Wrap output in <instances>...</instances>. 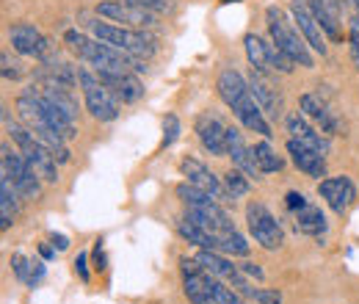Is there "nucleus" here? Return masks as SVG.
<instances>
[{"instance_id":"f257e3e1","label":"nucleus","mask_w":359,"mask_h":304,"mask_svg":"<svg viewBox=\"0 0 359 304\" xmlns=\"http://www.w3.org/2000/svg\"><path fill=\"white\" fill-rule=\"evenodd\" d=\"M64 44L69 47L72 55H78L81 61H86L94 72H105V75H122V72H141L144 64L128 55L125 50L114 47V44H105L100 39H89L86 34L81 31H67L64 34Z\"/></svg>"},{"instance_id":"f03ea898","label":"nucleus","mask_w":359,"mask_h":304,"mask_svg":"<svg viewBox=\"0 0 359 304\" xmlns=\"http://www.w3.org/2000/svg\"><path fill=\"white\" fill-rule=\"evenodd\" d=\"M216 88H219V97L224 100L226 105L232 108V114L238 117V122L252 133H260L263 138H271V125L266 122V114L263 108L257 105L252 88H249V81H243L241 72L235 70H224L216 81Z\"/></svg>"},{"instance_id":"7ed1b4c3","label":"nucleus","mask_w":359,"mask_h":304,"mask_svg":"<svg viewBox=\"0 0 359 304\" xmlns=\"http://www.w3.org/2000/svg\"><path fill=\"white\" fill-rule=\"evenodd\" d=\"M266 17H269V34L271 42L276 44L293 64H302V67H313V55H310V44L304 37H299V31L285 20V14L276 8V6H269L266 8Z\"/></svg>"},{"instance_id":"20e7f679","label":"nucleus","mask_w":359,"mask_h":304,"mask_svg":"<svg viewBox=\"0 0 359 304\" xmlns=\"http://www.w3.org/2000/svg\"><path fill=\"white\" fill-rule=\"evenodd\" d=\"M89 31L94 34V39L105 44H114L119 50H125L133 58H149L155 53V39L147 37L144 31H130L125 25H114V22H89Z\"/></svg>"},{"instance_id":"39448f33","label":"nucleus","mask_w":359,"mask_h":304,"mask_svg":"<svg viewBox=\"0 0 359 304\" xmlns=\"http://www.w3.org/2000/svg\"><path fill=\"white\" fill-rule=\"evenodd\" d=\"M78 84L83 88L86 111H89L94 119H100V122H114V119L119 117V103H116V97L105 88V84L97 78V72L78 70Z\"/></svg>"},{"instance_id":"423d86ee","label":"nucleus","mask_w":359,"mask_h":304,"mask_svg":"<svg viewBox=\"0 0 359 304\" xmlns=\"http://www.w3.org/2000/svg\"><path fill=\"white\" fill-rule=\"evenodd\" d=\"M3 177H8L11 183H14V188H17V194H20V199H25V202H34V199H39L42 197V180L36 177V172L28 166V161L22 158V155H14L11 150H8V144H3Z\"/></svg>"},{"instance_id":"0eeeda50","label":"nucleus","mask_w":359,"mask_h":304,"mask_svg":"<svg viewBox=\"0 0 359 304\" xmlns=\"http://www.w3.org/2000/svg\"><path fill=\"white\" fill-rule=\"evenodd\" d=\"M246 224H249V232H252L255 244H260L263 249L276 252L285 244V232H282L279 221L271 216V211L263 202H249L246 205Z\"/></svg>"},{"instance_id":"6e6552de","label":"nucleus","mask_w":359,"mask_h":304,"mask_svg":"<svg viewBox=\"0 0 359 304\" xmlns=\"http://www.w3.org/2000/svg\"><path fill=\"white\" fill-rule=\"evenodd\" d=\"M97 14L105 17L108 22H119V25H133V28H149L158 22L155 11L141 8V6H130L122 0H105L97 6Z\"/></svg>"},{"instance_id":"1a4fd4ad","label":"nucleus","mask_w":359,"mask_h":304,"mask_svg":"<svg viewBox=\"0 0 359 304\" xmlns=\"http://www.w3.org/2000/svg\"><path fill=\"white\" fill-rule=\"evenodd\" d=\"M8 39H11V47H14L20 55H31V58H42V61H47V58L53 55L50 39H47L39 28H34V25H28V22L11 25Z\"/></svg>"},{"instance_id":"9d476101","label":"nucleus","mask_w":359,"mask_h":304,"mask_svg":"<svg viewBox=\"0 0 359 304\" xmlns=\"http://www.w3.org/2000/svg\"><path fill=\"white\" fill-rule=\"evenodd\" d=\"M318 194L337 216H343L357 199V188H354L351 177H323V180H318Z\"/></svg>"},{"instance_id":"9b49d317","label":"nucleus","mask_w":359,"mask_h":304,"mask_svg":"<svg viewBox=\"0 0 359 304\" xmlns=\"http://www.w3.org/2000/svg\"><path fill=\"white\" fill-rule=\"evenodd\" d=\"M180 172L185 174V180H188V183H194V185H199L202 191L213 194L219 202L232 199V197H229V191L224 188V183H222L216 174L210 172V169H208L202 161H196V158H185V161L180 164Z\"/></svg>"},{"instance_id":"f8f14e48","label":"nucleus","mask_w":359,"mask_h":304,"mask_svg":"<svg viewBox=\"0 0 359 304\" xmlns=\"http://www.w3.org/2000/svg\"><path fill=\"white\" fill-rule=\"evenodd\" d=\"M290 11H293V22L299 25V31L307 39V44L313 47L315 53L323 55L326 53V39H323V31H320V25L315 20L310 0H290Z\"/></svg>"},{"instance_id":"ddd939ff","label":"nucleus","mask_w":359,"mask_h":304,"mask_svg":"<svg viewBox=\"0 0 359 304\" xmlns=\"http://www.w3.org/2000/svg\"><path fill=\"white\" fill-rule=\"evenodd\" d=\"M194 131H196L199 141H202V147H205L210 155L224 158L226 155V128L216 119V117H210V114H199V117L194 119Z\"/></svg>"},{"instance_id":"4468645a","label":"nucleus","mask_w":359,"mask_h":304,"mask_svg":"<svg viewBox=\"0 0 359 304\" xmlns=\"http://www.w3.org/2000/svg\"><path fill=\"white\" fill-rule=\"evenodd\" d=\"M226 155L232 158V166L241 169L246 177H260L263 174L257 161H255V150L246 147V141H243L238 128H226Z\"/></svg>"},{"instance_id":"2eb2a0df","label":"nucleus","mask_w":359,"mask_h":304,"mask_svg":"<svg viewBox=\"0 0 359 304\" xmlns=\"http://www.w3.org/2000/svg\"><path fill=\"white\" fill-rule=\"evenodd\" d=\"M287 155H290L293 166L299 172H304L307 177H315V180L326 177V155H320V152H315L310 147L299 144L296 138H287Z\"/></svg>"},{"instance_id":"dca6fc26","label":"nucleus","mask_w":359,"mask_h":304,"mask_svg":"<svg viewBox=\"0 0 359 304\" xmlns=\"http://www.w3.org/2000/svg\"><path fill=\"white\" fill-rule=\"evenodd\" d=\"M285 125H287V133H290V138H296L299 144L310 147V150L320 152V155H329V138H326V136H320V133L315 131L313 125L304 119V114H290V117L285 119Z\"/></svg>"},{"instance_id":"f3484780","label":"nucleus","mask_w":359,"mask_h":304,"mask_svg":"<svg viewBox=\"0 0 359 304\" xmlns=\"http://www.w3.org/2000/svg\"><path fill=\"white\" fill-rule=\"evenodd\" d=\"M97 78L105 84V88L119 100V103H135L144 94V84L135 78L133 72H122V75H105L97 72Z\"/></svg>"},{"instance_id":"a211bd4d","label":"nucleus","mask_w":359,"mask_h":304,"mask_svg":"<svg viewBox=\"0 0 359 304\" xmlns=\"http://www.w3.org/2000/svg\"><path fill=\"white\" fill-rule=\"evenodd\" d=\"M249 88H252L257 105L263 108V114H269L271 119H279V117H282V97H279L276 88L263 78V72L252 70V75H249Z\"/></svg>"},{"instance_id":"6ab92c4d","label":"nucleus","mask_w":359,"mask_h":304,"mask_svg":"<svg viewBox=\"0 0 359 304\" xmlns=\"http://www.w3.org/2000/svg\"><path fill=\"white\" fill-rule=\"evenodd\" d=\"M313 6V14L320 25V31L332 39V42H340L343 39V31H340V3L337 0H310Z\"/></svg>"},{"instance_id":"aec40b11","label":"nucleus","mask_w":359,"mask_h":304,"mask_svg":"<svg viewBox=\"0 0 359 304\" xmlns=\"http://www.w3.org/2000/svg\"><path fill=\"white\" fill-rule=\"evenodd\" d=\"M243 47H246V55H249V64H252V70H257V72H273V42H263L260 37H255V34H249L246 39H243Z\"/></svg>"},{"instance_id":"412c9836","label":"nucleus","mask_w":359,"mask_h":304,"mask_svg":"<svg viewBox=\"0 0 359 304\" xmlns=\"http://www.w3.org/2000/svg\"><path fill=\"white\" fill-rule=\"evenodd\" d=\"M293 227H296V232H302V235H323L326 232V216H323V211L313 205V202H307L302 211H296L293 213Z\"/></svg>"},{"instance_id":"4be33fe9","label":"nucleus","mask_w":359,"mask_h":304,"mask_svg":"<svg viewBox=\"0 0 359 304\" xmlns=\"http://www.w3.org/2000/svg\"><path fill=\"white\" fill-rule=\"evenodd\" d=\"M177 197L185 202V208H194V211H202V213H213V211H219V208H222V205H219V199H216L213 194L202 191V188H199V185H194V183H180Z\"/></svg>"},{"instance_id":"5701e85b","label":"nucleus","mask_w":359,"mask_h":304,"mask_svg":"<svg viewBox=\"0 0 359 304\" xmlns=\"http://www.w3.org/2000/svg\"><path fill=\"white\" fill-rule=\"evenodd\" d=\"M302 111L320 125V133H326V136H334L337 133V119L332 117V111L323 105V100L318 94H304L302 97Z\"/></svg>"},{"instance_id":"b1692460","label":"nucleus","mask_w":359,"mask_h":304,"mask_svg":"<svg viewBox=\"0 0 359 304\" xmlns=\"http://www.w3.org/2000/svg\"><path fill=\"white\" fill-rule=\"evenodd\" d=\"M17 202H20V194L14 188V183L8 177H0V227L8 230L17 218Z\"/></svg>"},{"instance_id":"393cba45","label":"nucleus","mask_w":359,"mask_h":304,"mask_svg":"<svg viewBox=\"0 0 359 304\" xmlns=\"http://www.w3.org/2000/svg\"><path fill=\"white\" fill-rule=\"evenodd\" d=\"M177 232L188 241V244H194V246H199V249H210V252H219V238L216 235H210L208 230H202V227H196L194 221H188V218H180L177 221Z\"/></svg>"},{"instance_id":"a878e982","label":"nucleus","mask_w":359,"mask_h":304,"mask_svg":"<svg viewBox=\"0 0 359 304\" xmlns=\"http://www.w3.org/2000/svg\"><path fill=\"white\" fill-rule=\"evenodd\" d=\"M182 291H185V296H188V302L191 304H216L213 302V296H210V288H208V271L185 277Z\"/></svg>"},{"instance_id":"bb28decb","label":"nucleus","mask_w":359,"mask_h":304,"mask_svg":"<svg viewBox=\"0 0 359 304\" xmlns=\"http://www.w3.org/2000/svg\"><path fill=\"white\" fill-rule=\"evenodd\" d=\"M255 161H257V166H260V172L263 174H271V172H279L285 164H282V158L276 155V150L271 147L269 141H257L255 147Z\"/></svg>"},{"instance_id":"cd10ccee","label":"nucleus","mask_w":359,"mask_h":304,"mask_svg":"<svg viewBox=\"0 0 359 304\" xmlns=\"http://www.w3.org/2000/svg\"><path fill=\"white\" fill-rule=\"evenodd\" d=\"M208 288H210V296H213L216 304H246L241 291L224 285V279H219V277H213V274H208Z\"/></svg>"},{"instance_id":"c85d7f7f","label":"nucleus","mask_w":359,"mask_h":304,"mask_svg":"<svg viewBox=\"0 0 359 304\" xmlns=\"http://www.w3.org/2000/svg\"><path fill=\"white\" fill-rule=\"evenodd\" d=\"M219 252L235 255V258H246L249 255V244H246V238L238 230H229V232L219 235Z\"/></svg>"},{"instance_id":"c756f323","label":"nucleus","mask_w":359,"mask_h":304,"mask_svg":"<svg viewBox=\"0 0 359 304\" xmlns=\"http://www.w3.org/2000/svg\"><path fill=\"white\" fill-rule=\"evenodd\" d=\"M224 188L229 191V197L235 199V197H246L249 194V177L241 172V169H229V172L224 174Z\"/></svg>"},{"instance_id":"7c9ffc66","label":"nucleus","mask_w":359,"mask_h":304,"mask_svg":"<svg viewBox=\"0 0 359 304\" xmlns=\"http://www.w3.org/2000/svg\"><path fill=\"white\" fill-rule=\"evenodd\" d=\"M0 64H3V67H0V72H3V78H6V81H20V78L25 75L22 64H20L17 58H11L8 53H3V55H0Z\"/></svg>"},{"instance_id":"2f4dec72","label":"nucleus","mask_w":359,"mask_h":304,"mask_svg":"<svg viewBox=\"0 0 359 304\" xmlns=\"http://www.w3.org/2000/svg\"><path fill=\"white\" fill-rule=\"evenodd\" d=\"M11 268H14V274H17V279H20V282L31 285V268H34V260H28L25 255L14 252V255H11Z\"/></svg>"},{"instance_id":"473e14b6","label":"nucleus","mask_w":359,"mask_h":304,"mask_svg":"<svg viewBox=\"0 0 359 304\" xmlns=\"http://www.w3.org/2000/svg\"><path fill=\"white\" fill-rule=\"evenodd\" d=\"M243 296L255 299L257 304H282V293L279 291H263V288H243Z\"/></svg>"},{"instance_id":"72a5a7b5","label":"nucleus","mask_w":359,"mask_h":304,"mask_svg":"<svg viewBox=\"0 0 359 304\" xmlns=\"http://www.w3.org/2000/svg\"><path fill=\"white\" fill-rule=\"evenodd\" d=\"M177 138H180V119L175 114H169L163 119V147H172Z\"/></svg>"},{"instance_id":"f704fd0d","label":"nucleus","mask_w":359,"mask_h":304,"mask_svg":"<svg viewBox=\"0 0 359 304\" xmlns=\"http://www.w3.org/2000/svg\"><path fill=\"white\" fill-rule=\"evenodd\" d=\"M348 50H351V61L359 72V17L351 20V31H348Z\"/></svg>"},{"instance_id":"c9c22d12","label":"nucleus","mask_w":359,"mask_h":304,"mask_svg":"<svg viewBox=\"0 0 359 304\" xmlns=\"http://www.w3.org/2000/svg\"><path fill=\"white\" fill-rule=\"evenodd\" d=\"M285 205H287V211H290V213H296V211H302V208L307 205V199H304V194L290 191V194L285 197Z\"/></svg>"},{"instance_id":"e433bc0d","label":"nucleus","mask_w":359,"mask_h":304,"mask_svg":"<svg viewBox=\"0 0 359 304\" xmlns=\"http://www.w3.org/2000/svg\"><path fill=\"white\" fill-rule=\"evenodd\" d=\"M180 268H182L185 277H191V274H202V271H205L202 263L196 260V258H180Z\"/></svg>"},{"instance_id":"4c0bfd02","label":"nucleus","mask_w":359,"mask_h":304,"mask_svg":"<svg viewBox=\"0 0 359 304\" xmlns=\"http://www.w3.org/2000/svg\"><path fill=\"white\" fill-rule=\"evenodd\" d=\"M122 3H130V6H141V8H149V11H163L166 8V0H122Z\"/></svg>"},{"instance_id":"58836bf2","label":"nucleus","mask_w":359,"mask_h":304,"mask_svg":"<svg viewBox=\"0 0 359 304\" xmlns=\"http://www.w3.org/2000/svg\"><path fill=\"white\" fill-rule=\"evenodd\" d=\"M75 271H78V277L86 282L89 279V255L86 252H78V258H75Z\"/></svg>"},{"instance_id":"ea45409f","label":"nucleus","mask_w":359,"mask_h":304,"mask_svg":"<svg viewBox=\"0 0 359 304\" xmlns=\"http://www.w3.org/2000/svg\"><path fill=\"white\" fill-rule=\"evenodd\" d=\"M238 268H241V274H246V277H255V279H263V277H266V274H263V268H260L257 263H241Z\"/></svg>"},{"instance_id":"a19ab883","label":"nucleus","mask_w":359,"mask_h":304,"mask_svg":"<svg viewBox=\"0 0 359 304\" xmlns=\"http://www.w3.org/2000/svg\"><path fill=\"white\" fill-rule=\"evenodd\" d=\"M94 268L97 271H105V252H102V244L100 241L94 244Z\"/></svg>"},{"instance_id":"79ce46f5","label":"nucleus","mask_w":359,"mask_h":304,"mask_svg":"<svg viewBox=\"0 0 359 304\" xmlns=\"http://www.w3.org/2000/svg\"><path fill=\"white\" fill-rule=\"evenodd\" d=\"M50 244H53L58 252H64V249L69 246V238H67V235H61V232H53V235H50Z\"/></svg>"},{"instance_id":"37998d69","label":"nucleus","mask_w":359,"mask_h":304,"mask_svg":"<svg viewBox=\"0 0 359 304\" xmlns=\"http://www.w3.org/2000/svg\"><path fill=\"white\" fill-rule=\"evenodd\" d=\"M354 3V8H357V17H359V0H351Z\"/></svg>"},{"instance_id":"c03bdc74","label":"nucleus","mask_w":359,"mask_h":304,"mask_svg":"<svg viewBox=\"0 0 359 304\" xmlns=\"http://www.w3.org/2000/svg\"><path fill=\"white\" fill-rule=\"evenodd\" d=\"M222 3H241V0H222Z\"/></svg>"}]
</instances>
